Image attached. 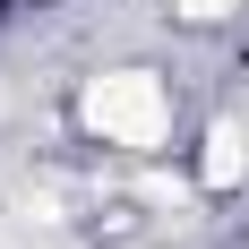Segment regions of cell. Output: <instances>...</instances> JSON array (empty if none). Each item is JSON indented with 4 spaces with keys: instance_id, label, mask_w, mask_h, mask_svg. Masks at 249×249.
<instances>
[{
    "instance_id": "1",
    "label": "cell",
    "mask_w": 249,
    "mask_h": 249,
    "mask_svg": "<svg viewBox=\"0 0 249 249\" xmlns=\"http://www.w3.org/2000/svg\"><path fill=\"white\" fill-rule=\"evenodd\" d=\"M86 129H95L103 146H155V138L172 129L163 77H146V69H103L95 86H86Z\"/></svg>"
},
{
    "instance_id": "2",
    "label": "cell",
    "mask_w": 249,
    "mask_h": 249,
    "mask_svg": "<svg viewBox=\"0 0 249 249\" xmlns=\"http://www.w3.org/2000/svg\"><path fill=\"white\" fill-rule=\"evenodd\" d=\"M241 172H249V138H241V121H224L215 138H206V163H198V180H206V189H232Z\"/></svg>"
},
{
    "instance_id": "3",
    "label": "cell",
    "mask_w": 249,
    "mask_h": 249,
    "mask_svg": "<svg viewBox=\"0 0 249 249\" xmlns=\"http://www.w3.org/2000/svg\"><path fill=\"white\" fill-rule=\"evenodd\" d=\"M172 9H180V18H198V26H206V18H232L241 0H172Z\"/></svg>"
}]
</instances>
